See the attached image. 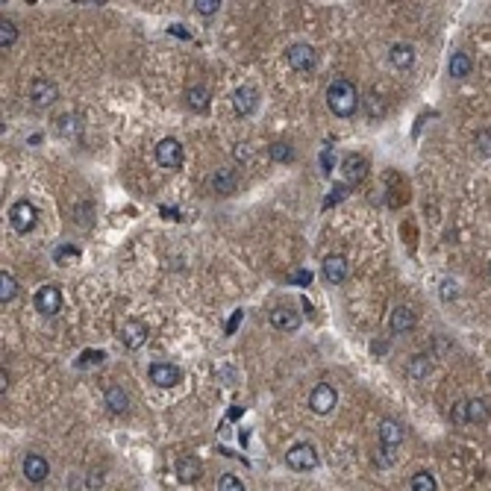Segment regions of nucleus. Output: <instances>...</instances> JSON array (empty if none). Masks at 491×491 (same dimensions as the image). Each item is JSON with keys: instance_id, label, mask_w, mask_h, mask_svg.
<instances>
[{"instance_id": "8", "label": "nucleus", "mask_w": 491, "mask_h": 491, "mask_svg": "<svg viewBox=\"0 0 491 491\" xmlns=\"http://www.w3.org/2000/svg\"><path fill=\"white\" fill-rule=\"evenodd\" d=\"M36 309L41 315H47V318L59 315V309H62V288L59 285H41L36 291Z\"/></svg>"}, {"instance_id": "9", "label": "nucleus", "mask_w": 491, "mask_h": 491, "mask_svg": "<svg viewBox=\"0 0 491 491\" xmlns=\"http://www.w3.org/2000/svg\"><path fill=\"white\" fill-rule=\"evenodd\" d=\"M56 97H59V88H56L54 80L39 77V80L30 83V101H33L39 109H47L51 103H56Z\"/></svg>"}, {"instance_id": "14", "label": "nucleus", "mask_w": 491, "mask_h": 491, "mask_svg": "<svg viewBox=\"0 0 491 491\" xmlns=\"http://www.w3.org/2000/svg\"><path fill=\"white\" fill-rule=\"evenodd\" d=\"M47 474H51V465H47V459L44 456H39V453H30L27 459H24V477H27L30 482H44L47 480Z\"/></svg>"}, {"instance_id": "12", "label": "nucleus", "mask_w": 491, "mask_h": 491, "mask_svg": "<svg viewBox=\"0 0 491 491\" xmlns=\"http://www.w3.org/2000/svg\"><path fill=\"white\" fill-rule=\"evenodd\" d=\"M233 106H236V112H238V115H253V112H256V106H259V91H256L253 86H241V88H236V94H233Z\"/></svg>"}, {"instance_id": "15", "label": "nucleus", "mask_w": 491, "mask_h": 491, "mask_svg": "<svg viewBox=\"0 0 491 491\" xmlns=\"http://www.w3.org/2000/svg\"><path fill=\"white\" fill-rule=\"evenodd\" d=\"M268 318H271V324H274L277 330H283V333L298 330V327H300V315L294 312L291 306H274Z\"/></svg>"}, {"instance_id": "27", "label": "nucleus", "mask_w": 491, "mask_h": 491, "mask_svg": "<svg viewBox=\"0 0 491 491\" xmlns=\"http://www.w3.org/2000/svg\"><path fill=\"white\" fill-rule=\"evenodd\" d=\"M186 101H188V106H191V109L203 112V109H206V103H209V88H206V86H194V88H188V91H186Z\"/></svg>"}, {"instance_id": "37", "label": "nucleus", "mask_w": 491, "mask_h": 491, "mask_svg": "<svg viewBox=\"0 0 491 491\" xmlns=\"http://www.w3.org/2000/svg\"><path fill=\"white\" fill-rule=\"evenodd\" d=\"M345 194H348V186H335L330 191V201L327 203H338V201H345Z\"/></svg>"}, {"instance_id": "4", "label": "nucleus", "mask_w": 491, "mask_h": 491, "mask_svg": "<svg viewBox=\"0 0 491 491\" xmlns=\"http://www.w3.org/2000/svg\"><path fill=\"white\" fill-rule=\"evenodd\" d=\"M285 59H288V68H291V71L306 74V71H312V68H315L318 54H315V47H312V44L298 41V44H291L288 51H285Z\"/></svg>"}, {"instance_id": "6", "label": "nucleus", "mask_w": 491, "mask_h": 491, "mask_svg": "<svg viewBox=\"0 0 491 491\" xmlns=\"http://www.w3.org/2000/svg\"><path fill=\"white\" fill-rule=\"evenodd\" d=\"M153 153H156V162L168 171H177L183 165V144L177 138H162Z\"/></svg>"}, {"instance_id": "3", "label": "nucleus", "mask_w": 491, "mask_h": 491, "mask_svg": "<svg viewBox=\"0 0 491 491\" xmlns=\"http://www.w3.org/2000/svg\"><path fill=\"white\" fill-rule=\"evenodd\" d=\"M285 465L291 471H312L315 465H318V450L312 447V445H306V441H300V445H294V447H288V453H285Z\"/></svg>"}, {"instance_id": "19", "label": "nucleus", "mask_w": 491, "mask_h": 491, "mask_svg": "<svg viewBox=\"0 0 491 491\" xmlns=\"http://www.w3.org/2000/svg\"><path fill=\"white\" fill-rule=\"evenodd\" d=\"M388 62L395 65L398 71H409V68L415 65V47H412V44H406V41L395 44V47L388 51Z\"/></svg>"}, {"instance_id": "2", "label": "nucleus", "mask_w": 491, "mask_h": 491, "mask_svg": "<svg viewBox=\"0 0 491 491\" xmlns=\"http://www.w3.org/2000/svg\"><path fill=\"white\" fill-rule=\"evenodd\" d=\"M39 221V209L30 203V201H15L12 209H9V224L18 236H27Z\"/></svg>"}, {"instance_id": "34", "label": "nucleus", "mask_w": 491, "mask_h": 491, "mask_svg": "<svg viewBox=\"0 0 491 491\" xmlns=\"http://www.w3.org/2000/svg\"><path fill=\"white\" fill-rule=\"evenodd\" d=\"M194 9H198L203 18H209V15H215L221 9V4L218 0H194Z\"/></svg>"}, {"instance_id": "5", "label": "nucleus", "mask_w": 491, "mask_h": 491, "mask_svg": "<svg viewBox=\"0 0 491 491\" xmlns=\"http://www.w3.org/2000/svg\"><path fill=\"white\" fill-rule=\"evenodd\" d=\"M338 403V391L330 385V383H321V385H315L312 388V395H309V409L315 415H330Z\"/></svg>"}, {"instance_id": "10", "label": "nucleus", "mask_w": 491, "mask_h": 491, "mask_svg": "<svg viewBox=\"0 0 491 491\" xmlns=\"http://www.w3.org/2000/svg\"><path fill=\"white\" fill-rule=\"evenodd\" d=\"M321 271H324V280H327L330 285L345 283V277H348V259L341 256V253H330V256H324V262H321Z\"/></svg>"}, {"instance_id": "17", "label": "nucleus", "mask_w": 491, "mask_h": 491, "mask_svg": "<svg viewBox=\"0 0 491 491\" xmlns=\"http://www.w3.org/2000/svg\"><path fill=\"white\" fill-rule=\"evenodd\" d=\"M400 441H403V427L395 418H383V424H380V445L388 447V450H395V447H400Z\"/></svg>"}, {"instance_id": "13", "label": "nucleus", "mask_w": 491, "mask_h": 491, "mask_svg": "<svg viewBox=\"0 0 491 491\" xmlns=\"http://www.w3.org/2000/svg\"><path fill=\"white\" fill-rule=\"evenodd\" d=\"M368 168H371L368 156H362V153H350L345 162H341V174L348 177V183H359V180H365Z\"/></svg>"}, {"instance_id": "18", "label": "nucleus", "mask_w": 491, "mask_h": 491, "mask_svg": "<svg viewBox=\"0 0 491 491\" xmlns=\"http://www.w3.org/2000/svg\"><path fill=\"white\" fill-rule=\"evenodd\" d=\"M238 186V174L233 168H218L212 174V188L221 194V198H227V194H233Z\"/></svg>"}, {"instance_id": "23", "label": "nucleus", "mask_w": 491, "mask_h": 491, "mask_svg": "<svg viewBox=\"0 0 491 491\" xmlns=\"http://www.w3.org/2000/svg\"><path fill=\"white\" fill-rule=\"evenodd\" d=\"M465 412H468V424H485L488 421V400L485 398L465 400Z\"/></svg>"}, {"instance_id": "26", "label": "nucleus", "mask_w": 491, "mask_h": 491, "mask_svg": "<svg viewBox=\"0 0 491 491\" xmlns=\"http://www.w3.org/2000/svg\"><path fill=\"white\" fill-rule=\"evenodd\" d=\"M15 294H18V283L9 271H0V303H12L15 300Z\"/></svg>"}, {"instance_id": "36", "label": "nucleus", "mask_w": 491, "mask_h": 491, "mask_svg": "<svg viewBox=\"0 0 491 491\" xmlns=\"http://www.w3.org/2000/svg\"><path fill=\"white\" fill-rule=\"evenodd\" d=\"M453 418H456L459 424H468V412H465V400H459V403L453 406Z\"/></svg>"}, {"instance_id": "38", "label": "nucleus", "mask_w": 491, "mask_h": 491, "mask_svg": "<svg viewBox=\"0 0 491 491\" xmlns=\"http://www.w3.org/2000/svg\"><path fill=\"white\" fill-rule=\"evenodd\" d=\"M288 283H300V285H306V283H312V274H309V271H298L294 277H288Z\"/></svg>"}, {"instance_id": "1", "label": "nucleus", "mask_w": 491, "mask_h": 491, "mask_svg": "<svg viewBox=\"0 0 491 491\" xmlns=\"http://www.w3.org/2000/svg\"><path fill=\"white\" fill-rule=\"evenodd\" d=\"M327 106L335 118H350L359 106V91L350 80H333L327 86Z\"/></svg>"}, {"instance_id": "7", "label": "nucleus", "mask_w": 491, "mask_h": 491, "mask_svg": "<svg viewBox=\"0 0 491 491\" xmlns=\"http://www.w3.org/2000/svg\"><path fill=\"white\" fill-rule=\"evenodd\" d=\"M147 377H151V383L159 385V388H174V385H180L183 371L177 365H171V362H153L151 371H147Z\"/></svg>"}, {"instance_id": "33", "label": "nucleus", "mask_w": 491, "mask_h": 491, "mask_svg": "<svg viewBox=\"0 0 491 491\" xmlns=\"http://www.w3.org/2000/svg\"><path fill=\"white\" fill-rule=\"evenodd\" d=\"M477 151H480L482 156H491V127H482V130L477 133Z\"/></svg>"}, {"instance_id": "35", "label": "nucleus", "mask_w": 491, "mask_h": 491, "mask_svg": "<svg viewBox=\"0 0 491 491\" xmlns=\"http://www.w3.org/2000/svg\"><path fill=\"white\" fill-rule=\"evenodd\" d=\"M103 359H106V353H103V350H86V353L80 356V362H77V365L88 368V365H97V362H103Z\"/></svg>"}, {"instance_id": "21", "label": "nucleus", "mask_w": 491, "mask_h": 491, "mask_svg": "<svg viewBox=\"0 0 491 491\" xmlns=\"http://www.w3.org/2000/svg\"><path fill=\"white\" fill-rule=\"evenodd\" d=\"M406 374H409L412 380H427V377L432 374V356L415 353V356L406 362Z\"/></svg>"}, {"instance_id": "32", "label": "nucleus", "mask_w": 491, "mask_h": 491, "mask_svg": "<svg viewBox=\"0 0 491 491\" xmlns=\"http://www.w3.org/2000/svg\"><path fill=\"white\" fill-rule=\"evenodd\" d=\"M218 491H244V482L236 474H224L218 480Z\"/></svg>"}, {"instance_id": "30", "label": "nucleus", "mask_w": 491, "mask_h": 491, "mask_svg": "<svg viewBox=\"0 0 491 491\" xmlns=\"http://www.w3.org/2000/svg\"><path fill=\"white\" fill-rule=\"evenodd\" d=\"M83 253H80V248L77 244H62V248H56V253H54V259L59 262V265H68V262H77Z\"/></svg>"}, {"instance_id": "40", "label": "nucleus", "mask_w": 491, "mask_h": 491, "mask_svg": "<svg viewBox=\"0 0 491 491\" xmlns=\"http://www.w3.org/2000/svg\"><path fill=\"white\" fill-rule=\"evenodd\" d=\"M321 165H324V171L330 174V168H333V159H330V151H324V156H321Z\"/></svg>"}, {"instance_id": "11", "label": "nucleus", "mask_w": 491, "mask_h": 491, "mask_svg": "<svg viewBox=\"0 0 491 491\" xmlns=\"http://www.w3.org/2000/svg\"><path fill=\"white\" fill-rule=\"evenodd\" d=\"M147 341V324H141V321H127L124 324V330H121V345H124L127 350H138L141 345Z\"/></svg>"}, {"instance_id": "20", "label": "nucleus", "mask_w": 491, "mask_h": 491, "mask_svg": "<svg viewBox=\"0 0 491 491\" xmlns=\"http://www.w3.org/2000/svg\"><path fill=\"white\" fill-rule=\"evenodd\" d=\"M415 312L409 309V306H398L395 312H391V333L395 335H403V333H412L415 330Z\"/></svg>"}, {"instance_id": "29", "label": "nucleus", "mask_w": 491, "mask_h": 491, "mask_svg": "<svg viewBox=\"0 0 491 491\" xmlns=\"http://www.w3.org/2000/svg\"><path fill=\"white\" fill-rule=\"evenodd\" d=\"M15 39H18V27H15V24L12 21H0V47H4V51H6V47H12L15 44Z\"/></svg>"}, {"instance_id": "31", "label": "nucleus", "mask_w": 491, "mask_h": 491, "mask_svg": "<svg viewBox=\"0 0 491 491\" xmlns=\"http://www.w3.org/2000/svg\"><path fill=\"white\" fill-rule=\"evenodd\" d=\"M268 153H271V159H274V162H291V159H294L291 144H285V141H274V144H271V151H268Z\"/></svg>"}, {"instance_id": "24", "label": "nucleus", "mask_w": 491, "mask_h": 491, "mask_svg": "<svg viewBox=\"0 0 491 491\" xmlns=\"http://www.w3.org/2000/svg\"><path fill=\"white\" fill-rule=\"evenodd\" d=\"M471 71H474V62H471V56L468 54H453V59H450V77L453 80H465V77H471Z\"/></svg>"}, {"instance_id": "22", "label": "nucleus", "mask_w": 491, "mask_h": 491, "mask_svg": "<svg viewBox=\"0 0 491 491\" xmlns=\"http://www.w3.org/2000/svg\"><path fill=\"white\" fill-rule=\"evenodd\" d=\"M103 400H106V409L115 412V415H124L130 409V398H127V391L121 388V385H109Z\"/></svg>"}, {"instance_id": "41", "label": "nucleus", "mask_w": 491, "mask_h": 491, "mask_svg": "<svg viewBox=\"0 0 491 491\" xmlns=\"http://www.w3.org/2000/svg\"><path fill=\"white\" fill-rule=\"evenodd\" d=\"M388 350V341H374V353H385Z\"/></svg>"}, {"instance_id": "25", "label": "nucleus", "mask_w": 491, "mask_h": 491, "mask_svg": "<svg viewBox=\"0 0 491 491\" xmlns=\"http://www.w3.org/2000/svg\"><path fill=\"white\" fill-rule=\"evenodd\" d=\"M56 130H59V136H65V138H77L80 130H83V121L74 115V112H68V115H62V118L56 121Z\"/></svg>"}, {"instance_id": "39", "label": "nucleus", "mask_w": 491, "mask_h": 491, "mask_svg": "<svg viewBox=\"0 0 491 491\" xmlns=\"http://www.w3.org/2000/svg\"><path fill=\"white\" fill-rule=\"evenodd\" d=\"M241 315H244V312H233V321H230V327H227V333H233V330L238 327V321H241Z\"/></svg>"}, {"instance_id": "16", "label": "nucleus", "mask_w": 491, "mask_h": 491, "mask_svg": "<svg viewBox=\"0 0 491 491\" xmlns=\"http://www.w3.org/2000/svg\"><path fill=\"white\" fill-rule=\"evenodd\" d=\"M201 474H203V465L194 459V456H180V459H177V480H180L183 485L198 482Z\"/></svg>"}, {"instance_id": "42", "label": "nucleus", "mask_w": 491, "mask_h": 491, "mask_svg": "<svg viewBox=\"0 0 491 491\" xmlns=\"http://www.w3.org/2000/svg\"><path fill=\"white\" fill-rule=\"evenodd\" d=\"M236 156H238V159H248V147L238 144V147H236Z\"/></svg>"}, {"instance_id": "28", "label": "nucleus", "mask_w": 491, "mask_h": 491, "mask_svg": "<svg viewBox=\"0 0 491 491\" xmlns=\"http://www.w3.org/2000/svg\"><path fill=\"white\" fill-rule=\"evenodd\" d=\"M412 491H435V477L430 471H418L412 480H409Z\"/></svg>"}]
</instances>
